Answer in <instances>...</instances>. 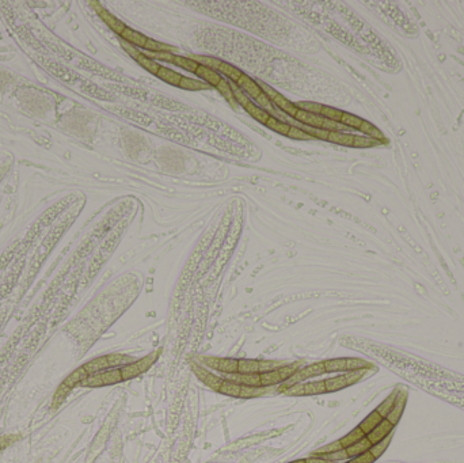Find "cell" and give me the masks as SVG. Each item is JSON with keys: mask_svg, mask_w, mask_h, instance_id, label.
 Here are the masks:
<instances>
[{"mask_svg": "<svg viewBox=\"0 0 464 463\" xmlns=\"http://www.w3.org/2000/svg\"><path fill=\"white\" fill-rule=\"evenodd\" d=\"M122 376L120 368H110L106 371L97 372L88 375L87 378L80 383V386L84 387H104V386H111V384L121 383Z\"/></svg>", "mask_w": 464, "mask_h": 463, "instance_id": "cell-1", "label": "cell"}, {"mask_svg": "<svg viewBox=\"0 0 464 463\" xmlns=\"http://www.w3.org/2000/svg\"><path fill=\"white\" fill-rule=\"evenodd\" d=\"M258 85H259V87H261V90L268 95L269 99H270V101H272V102H273L278 109H281L282 111H285V113L289 114V116L295 117V114H296V113H297V110H299L296 105L292 104V102L284 97L282 94H280V92H277L275 90H273V88H272V87H269L268 85H263V83H261V82H258Z\"/></svg>", "mask_w": 464, "mask_h": 463, "instance_id": "cell-2", "label": "cell"}, {"mask_svg": "<svg viewBox=\"0 0 464 463\" xmlns=\"http://www.w3.org/2000/svg\"><path fill=\"white\" fill-rule=\"evenodd\" d=\"M193 371L195 372V375L198 376V379L201 380L202 383H205L208 387H211L212 390L219 393L220 387H221V384H223V380H224L221 376H217L216 374L209 372L208 370H205L201 364H200V367L194 364V366H193Z\"/></svg>", "mask_w": 464, "mask_h": 463, "instance_id": "cell-3", "label": "cell"}, {"mask_svg": "<svg viewBox=\"0 0 464 463\" xmlns=\"http://www.w3.org/2000/svg\"><path fill=\"white\" fill-rule=\"evenodd\" d=\"M91 4L92 6H95V10H97L98 14H99V17L104 19L105 23L107 24V26H109L110 29L114 31V33H117V34H120V36H121L122 33H124V30L127 29V26L122 23L120 19H117L114 15H111L107 10H105L104 7L99 6V3L92 1Z\"/></svg>", "mask_w": 464, "mask_h": 463, "instance_id": "cell-4", "label": "cell"}, {"mask_svg": "<svg viewBox=\"0 0 464 463\" xmlns=\"http://www.w3.org/2000/svg\"><path fill=\"white\" fill-rule=\"evenodd\" d=\"M394 428H395V425H392L390 421L383 419L381 422H380L378 427L373 429L372 432L366 435V439L369 440L372 444H376V443H379V441H381L383 439H385L387 436H390L391 433H392V431H394Z\"/></svg>", "mask_w": 464, "mask_h": 463, "instance_id": "cell-5", "label": "cell"}, {"mask_svg": "<svg viewBox=\"0 0 464 463\" xmlns=\"http://www.w3.org/2000/svg\"><path fill=\"white\" fill-rule=\"evenodd\" d=\"M236 85L239 86V88H240L242 91L246 92V95H250V97L254 98V99H256V98L262 94V90H261V87L258 85V82L251 79L250 76L246 75V73H243V75L240 76V79L236 82Z\"/></svg>", "mask_w": 464, "mask_h": 463, "instance_id": "cell-6", "label": "cell"}, {"mask_svg": "<svg viewBox=\"0 0 464 463\" xmlns=\"http://www.w3.org/2000/svg\"><path fill=\"white\" fill-rule=\"evenodd\" d=\"M406 399H407V394L406 393H398L397 397V402L394 405V408L391 410L388 416L385 417V420H388L392 424V425H397L398 422L401 421V417L403 415V410H404V406H406Z\"/></svg>", "mask_w": 464, "mask_h": 463, "instance_id": "cell-7", "label": "cell"}, {"mask_svg": "<svg viewBox=\"0 0 464 463\" xmlns=\"http://www.w3.org/2000/svg\"><path fill=\"white\" fill-rule=\"evenodd\" d=\"M295 118L297 121L303 122L307 127H311V128H322L323 127V117L317 116V114H312V113H307L304 110H297V113L295 114Z\"/></svg>", "mask_w": 464, "mask_h": 463, "instance_id": "cell-8", "label": "cell"}, {"mask_svg": "<svg viewBox=\"0 0 464 463\" xmlns=\"http://www.w3.org/2000/svg\"><path fill=\"white\" fill-rule=\"evenodd\" d=\"M82 367L84 368L85 372H87L88 375H92V374H97V372L110 370V363L107 356H101V357H97V359H92L90 360V361H87L84 366Z\"/></svg>", "mask_w": 464, "mask_h": 463, "instance_id": "cell-9", "label": "cell"}, {"mask_svg": "<svg viewBox=\"0 0 464 463\" xmlns=\"http://www.w3.org/2000/svg\"><path fill=\"white\" fill-rule=\"evenodd\" d=\"M195 75L200 76L202 80H205L211 87H212V86H213V87H217V85L221 82V75H220L217 71L204 67V66H198L197 71H195Z\"/></svg>", "mask_w": 464, "mask_h": 463, "instance_id": "cell-10", "label": "cell"}, {"mask_svg": "<svg viewBox=\"0 0 464 463\" xmlns=\"http://www.w3.org/2000/svg\"><path fill=\"white\" fill-rule=\"evenodd\" d=\"M121 37L124 41H127V43L132 44V45H134V46H139V48H143V49H144L147 41H148V37L143 36L141 33L132 30V29H129V27H127V29L124 30Z\"/></svg>", "mask_w": 464, "mask_h": 463, "instance_id": "cell-11", "label": "cell"}, {"mask_svg": "<svg viewBox=\"0 0 464 463\" xmlns=\"http://www.w3.org/2000/svg\"><path fill=\"white\" fill-rule=\"evenodd\" d=\"M381 420H383V417L379 415L376 410H373L372 413H369L364 420L361 421L359 427H360V429L362 431V432L365 433V436H366L368 433H371L375 428L378 427L379 424L381 422Z\"/></svg>", "mask_w": 464, "mask_h": 463, "instance_id": "cell-12", "label": "cell"}, {"mask_svg": "<svg viewBox=\"0 0 464 463\" xmlns=\"http://www.w3.org/2000/svg\"><path fill=\"white\" fill-rule=\"evenodd\" d=\"M244 110L250 114L254 120H256L258 122H261L263 125H266L269 121V118H270V114H269L268 111L262 108H259L258 105H254L253 102H249V104L244 106Z\"/></svg>", "mask_w": 464, "mask_h": 463, "instance_id": "cell-13", "label": "cell"}, {"mask_svg": "<svg viewBox=\"0 0 464 463\" xmlns=\"http://www.w3.org/2000/svg\"><path fill=\"white\" fill-rule=\"evenodd\" d=\"M156 76H158L159 79L166 82V83H169V85L171 86H178V87H179V83H181V79H182V75H181V73L174 72L172 69H169L167 67L159 68Z\"/></svg>", "mask_w": 464, "mask_h": 463, "instance_id": "cell-14", "label": "cell"}, {"mask_svg": "<svg viewBox=\"0 0 464 463\" xmlns=\"http://www.w3.org/2000/svg\"><path fill=\"white\" fill-rule=\"evenodd\" d=\"M299 372L301 374V376L304 378V380L310 378H315V376H319V375H323V374H326L324 363L323 361H319V363H314V364H310V366H305L303 367V368H300Z\"/></svg>", "mask_w": 464, "mask_h": 463, "instance_id": "cell-15", "label": "cell"}, {"mask_svg": "<svg viewBox=\"0 0 464 463\" xmlns=\"http://www.w3.org/2000/svg\"><path fill=\"white\" fill-rule=\"evenodd\" d=\"M324 384H326V390H327V393H336V391L343 390V389L349 387L348 382H346V378H345V375H343V374H342V375L333 376V378L326 379V380H324Z\"/></svg>", "mask_w": 464, "mask_h": 463, "instance_id": "cell-16", "label": "cell"}, {"mask_svg": "<svg viewBox=\"0 0 464 463\" xmlns=\"http://www.w3.org/2000/svg\"><path fill=\"white\" fill-rule=\"evenodd\" d=\"M371 447H372V443L366 439V436H365L364 439H361L360 441H357L356 444L350 445V447L345 448V450H346V452H348L349 459H352V458L359 457V455H361V454L369 451V448H371Z\"/></svg>", "mask_w": 464, "mask_h": 463, "instance_id": "cell-17", "label": "cell"}, {"mask_svg": "<svg viewBox=\"0 0 464 463\" xmlns=\"http://www.w3.org/2000/svg\"><path fill=\"white\" fill-rule=\"evenodd\" d=\"M364 438H365V433L361 431L360 427H356L354 429H352L350 432L346 433L343 438H341L339 441H341L343 448H348V447L356 444L357 441H360V440L364 439Z\"/></svg>", "mask_w": 464, "mask_h": 463, "instance_id": "cell-18", "label": "cell"}, {"mask_svg": "<svg viewBox=\"0 0 464 463\" xmlns=\"http://www.w3.org/2000/svg\"><path fill=\"white\" fill-rule=\"evenodd\" d=\"M259 375H261V386L262 387H273V386H278L282 383V378L278 372V368L274 371L263 372Z\"/></svg>", "mask_w": 464, "mask_h": 463, "instance_id": "cell-19", "label": "cell"}, {"mask_svg": "<svg viewBox=\"0 0 464 463\" xmlns=\"http://www.w3.org/2000/svg\"><path fill=\"white\" fill-rule=\"evenodd\" d=\"M87 376H88V374L85 372V370L83 368V367H80V368H78V370H75V371H73L72 374H71V375H69V376L63 382V383L72 390L75 386H78V384L82 383Z\"/></svg>", "mask_w": 464, "mask_h": 463, "instance_id": "cell-20", "label": "cell"}, {"mask_svg": "<svg viewBox=\"0 0 464 463\" xmlns=\"http://www.w3.org/2000/svg\"><path fill=\"white\" fill-rule=\"evenodd\" d=\"M238 372H240V374H259V360H238Z\"/></svg>", "mask_w": 464, "mask_h": 463, "instance_id": "cell-21", "label": "cell"}, {"mask_svg": "<svg viewBox=\"0 0 464 463\" xmlns=\"http://www.w3.org/2000/svg\"><path fill=\"white\" fill-rule=\"evenodd\" d=\"M179 87L183 88V90H189V91H200V90H208V88H211V86L208 85V83H202V82L190 79V78H186V76H182L181 83H179Z\"/></svg>", "mask_w": 464, "mask_h": 463, "instance_id": "cell-22", "label": "cell"}, {"mask_svg": "<svg viewBox=\"0 0 464 463\" xmlns=\"http://www.w3.org/2000/svg\"><path fill=\"white\" fill-rule=\"evenodd\" d=\"M217 71L221 72V75H224V76H227V78H230V79H231L232 82H235V83H236V82L240 79V76L243 75V72H242L240 69H238L236 67H233V66H231V64H228V63H226V61H221V64H220V67Z\"/></svg>", "mask_w": 464, "mask_h": 463, "instance_id": "cell-23", "label": "cell"}, {"mask_svg": "<svg viewBox=\"0 0 464 463\" xmlns=\"http://www.w3.org/2000/svg\"><path fill=\"white\" fill-rule=\"evenodd\" d=\"M327 140L331 141V143H336V144H339V146L353 147L354 136L353 134L341 133V132H329Z\"/></svg>", "mask_w": 464, "mask_h": 463, "instance_id": "cell-24", "label": "cell"}, {"mask_svg": "<svg viewBox=\"0 0 464 463\" xmlns=\"http://www.w3.org/2000/svg\"><path fill=\"white\" fill-rule=\"evenodd\" d=\"M397 397H398V393H397V391H394V393L387 397L384 401L380 403V405H379L378 408L375 409V410H376V412H378L379 415L381 416L383 419H385V417L388 416V413H390L391 410H392V408H394L395 402H397Z\"/></svg>", "mask_w": 464, "mask_h": 463, "instance_id": "cell-25", "label": "cell"}, {"mask_svg": "<svg viewBox=\"0 0 464 463\" xmlns=\"http://www.w3.org/2000/svg\"><path fill=\"white\" fill-rule=\"evenodd\" d=\"M172 64H175L177 67H181L183 69H186V71H189V72H194L197 71V68H198V63H195L193 59H190V57H183V56H178L174 55L172 57Z\"/></svg>", "mask_w": 464, "mask_h": 463, "instance_id": "cell-26", "label": "cell"}, {"mask_svg": "<svg viewBox=\"0 0 464 463\" xmlns=\"http://www.w3.org/2000/svg\"><path fill=\"white\" fill-rule=\"evenodd\" d=\"M326 372H346V357L330 359L323 361Z\"/></svg>", "mask_w": 464, "mask_h": 463, "instance_id": "cell-27", "label": "cell"}, {"mask_svg": "<svg viewBox=\"0 0 464 463\" xmlns=\"http://www.w3.org/2000/svg\"><path fill=\"white\" fill-rule=\"evenodd\" d=\"M216 371L221 372V374H232V372H238V360L220 357L219 364H217Z\"/></svg>", "mask_w": 464, "mask_h": 463, "instance_id": "cell-28", "label": "cell"}, {"mask_svg": "<svg viewBox=\"0 0 464 463\" xmlns=\"http://www.w3.org/2000/svg\"><path fill=\"white\" fill-rule=\"evenodd\" d=\"M324 393H327L324 380L304 383V396H320V394H324Z\"/></svg>", "mask_w": 464, "mask_h": 463, "instance_id": "cell-29", "label": "cell"}, {"mask_svg": "<svg viewBox=\"0 0 464 463\" xmlns=\"http://www.w3.org/2000/svg\"><path fill=\"white\" fill-rule=\"evenodd\" d=\"M266 127H268L269 129H272V131H274L275 133L284 134V136H288L289 129H291V125H288L287 122H282L280 121V120H277L275 117H270V118H269Z\"/></svg>", "mask_w": 464, "mask_h": 463, "instance_id": "cell-30", "label": "cell"}, {"mask_svg": "<svg viewBox=\"0 0 464 463\" xmlns=\"http://www.w3.org/2000/svg\"><path fill=\"white\" fill-rule=\"evenodd\" d=\"M216 88L221 92V95H223V97L226 98L228 104H231V106H233V108H238V102L235 101V97H233V94H232L231 86H230L228 82H226L224 79H221V82L217 85Z\"/></svg>", "mask_w": 464, "mask_h": 463, "instance_id": "cell-31", "label": "cell"}, {"mask_svg": "<svg viewBox=\"0 0 464 463\" xmlns=\"http://www.w3.org/2000/svg\"><path fill=\"white\" fill-rule=\"evenodd\" d=\"M312 455V454H311ZM312 457H319L324 459V461H330V462H334V463H343V462H348L349 457H348V452L345 448H342L339 451L333 452V454H320V455H312Z\"/></svg>", "mask_w": 464, "mask_h": 463, "instance_id": "cell-32", "label": "cell"}, {"mask_svg": "<svg viewBox=\"0 0 464 463\" xmlns=\"http://www.w3.org/2000/svg\"><path fill=\"white\" fill-rule=\"evenodd\" d=\"M136 61H137V63L140 64L141 67L146 68L148 72L153 73V75H156V73H158V71H159V68L162 67V66L159 64L158 61H155V60H152V59H149V57H147V56H144L143 53H141V55L139 56L137 59H136Z\"/></svg>", "mask_w": 464, "mask_h": 463, "instance_id": "cell-33", "label": "cell"}, {"mask_svg": "<svg viewBox=\"0 0 464 463\" xmlns=\"http://www.w3.org/2000/svg\"><path fill=\"white\" fill-rule=\"evenodd\" d=\"M144 49H146V50H149V52H169V53L177 50V48H174V46H170V45L163 43H158V41L151 40V38H148Z\"/></svg>", "mask_w": 464, "mask_h": 463, "instance_id": "cell-34", "label": "cell"}, {"mask_svg": "<svg viewBox=\"0 0 464 463\" xmlns=\"http://www.w3.org/2000/svg\"><path fill=\"white\" fill-rule=\"evenodd\" d=\"M190 59H193L195 63H198V66H204V67L211 68V69H214V71H217L220 64H221V61L217 60V59H213V57H209V56H193Z\"/></svg>", "mask_w": 464, "mask_h": 463, "instance_id": "cell-35", "label": "cell"}, {"mask_svg": "<svg viewBox=\"0 0 464 463\" xmlns=\"http://www.w3.org/2000/svg\"><path fill=\"white\" fill-rule=\"evenodd\" d=\"M391 438H392V433H391L390 436H387L385 439L381 440V441H379L376 444H372V447L369 448V452H371L376 459H379V458L387 451V448H388V445H390L391 443Z\"/></svg>", "mask_w": 464, "mask_h": 463, "instance_id": "cell-36", "label": "cell"}, {"mask_svg": "<svg viewBox=\"0 0 464 463\" xmlns=\"http://www.w3.org/2000/svg\"><path fill=\"white\" fill-rule=\"evenodd\" d=\"M120 371H121V376H122V382H127V380H130V379L136 378V376H139L141 372L139 370V367L136 364V361L132 363V364H128V366H124L120 368Z\"/></svg>", "mask_w": 464, "mask_h": 463, "instance_id": "cell-37", "label": "cell"}, {"mask_svg": "<svg viewBox=\"0 0 464 463\" xmlns=\"http://www.w3.org/2000/svg\"><path fill=\"white\" fill-rule=\"evenodd\" d=\"M158 356H159V351H155V352H152L151 354H148V356H146V357H143V359L136 360V364H137V367H139V370H140L141 374H143V372H147L149 368H151V367L153 366V363L156 361Z\"/></svg>", "mask_w": 464, "mask_h": 463, "instance_id": "cell-38", "label": "cell"}, {"mask_svg": "<svg viewBox=\"0 0 464 463\" xmlns=\"http://www.w3.org/2000/svg\"><path fill=\"white\" fill-rule=\"evenodd\" d=\"M219 393L220 394H224V396L239 397V394H240V384L232 383L230 380H226V379H224L221 387H220Z\"/></svg>", "mask_w": 464, "mask_h": 463, "instance_id": "cell-39", "label": "cell"}, {"mask_svg": "<svg viewBox=\"0 0 464 463\" xmlns=\"http://www.w3.org/2000/svg\"><path fill=\"white\" fill-rule=\"evenodd\" d=\"M268 390V387H253V386H240V394L239 397L242 398H254V397L265 394Z\"/></svg>", "mask_w": 464, "mask_h": 463, "instance_id": "cell-40", "label": "cell"}, {"mask_svg": "<svg viewBox=\"0 0 464 463\" xmlns=\"http://www.w3.org/2000/svg\"><path fill=\"white\" fill-rule=\"evenodd\" d=\"M342 114H343V111L339 109H336V108H331V106H323V109H322V113H320V116L324 117V118H329L331 121H336V122H341Z\"/></svg>", "mask_w": 464, "mask_h": 463, "instance_id": "cell-41", "label": "cell"}, {"mask_svg": "<svg viewBox=\"0 0 464 463\" xmlns=\"http://www.w3.org/2000/svg\"><path fill=\"white\" fill-rule=\"evenodd\" d=\"M341 122L343 124V125H346V127H350V128L360 129L361 124H362V118L354 116V114H350V113H346V111H343Z\"/></svg>", "mask_w": 464, "mask_h": 463, "instance_id": "cell-42", "label": "cell"}, {"mask_svg": "<svg viewBox=\"0 0 464 463\" xmlns=\"http://www.w3.org/2000/svg\"><path fill=\"white\" fill-rule=\"evenodd\" d=\"M69 393H71V389L67 387L64 383H61L60 387H59L57 391H56L55 397H53V402H52L53 403V408H59L61 403L65 401V398H67V396L69 394Z\"/></svg>", "mask_w": 464, "mask_h": 463, "instance_id": "cell-43", "label": "cell"}, {"mask_svg": "<svg viewBox=\"0 0 464 463\" xmlns=\"http://www.w3.org/2000/svg\"><path fill=\"white\" fill-rule=\"evenodd\" d=\"M369 367V363L362 359L356 357H346V372L356 371V370H366Z\"/></svg>", "mask_w": 464, "mask_h": 463, "instance_id": "cell-44", "label": "cell"}, {"mask_svg": "<svg viewBox=\"0 0 464 463\" xmlns=\"http://www.w3.org/2000/svg\"><path fill=\"white\" fill-rule=\"evenodd\" d=\"M296 106H297V109L304 110L307 113H312V114H317V116H320L322 109H323V105L315 104V102H299Z\"/></svg>", "mask_w": 464, "mask_h": 463, "instance_id": "cell-45", "label": "cell"}, {"mask_svg": "<svg viewBox=\"0 0 464 463\" xmlns=\"http://www.w3.org/2000/svg\"><path fill=\"white\" fill-rule=\"evenodd\" d=\"M343 447H342L341 441L339 440H337V441H333V443H330V444H326L323 447H320V448H317L316 451L312 452V455H320V454H333V452H337L342 450Z\"/></svg>", "mask_w": 464, "mask_h": 463, "instance_id": "cell-46", "label": "cell"}, {"mask_svg": "<svg viewBox=\"0 0 464 463\" xmlns=\"http://www.w3.org/2000/svg\"><path fill=\"white\" fill-rule=\"evenodd\" d=\"M230 86H231L232 94H233V97H235V101L238 102V105H242V106L244 108L246 105L250 102L249 97H247V95H246V94L239 88V86L236 85V83H230Z\"/></svg>", "mask_w": 464, "mask_h": 463, "instance_id": "cell-47", "label": "cell"}, {"mask_svg": "<svg viewBox=\"0 0 464 463\" xmlns=\"http://www.w3.org/2000/svg\"><path fill=\"white\" fill-rule=\"evenodd\" d=\"M379 141L372 139V137H360V136H354L353 147L356 148H369V147L378 146Z\"/></svg>", "mask_w": 464, "mask_h": 463, "instance_id": "cell-48", "label": "cell"}, {"mask_svg": "<svg viewBox=\"0 0 464 463\" xmlns=\"http://www.w3.org/2000/svg\"><path fill=\"white\" fill-rule=\"evenodd\" d=\"M143 55L149 57V59L152 57V60L155 61L163 60L169 61V63H172V57H174V55H172V53H169V52H149V50H146Z\"/></svg>", "mask_w": 464, "mask_h": 463, "instance_id": "cell-49", "label": "cell"}, {"mask_svg": "<svg viewBox=\"0 0 464 463\" xmlns=\"http://www.w3.org/2000/svg\"><path fill=\"white\" fill-rule=\"evenodd\" d=\"M303 131L307 132L311 137H317V139H322V140H327L329 137V131H326L323 128H311V127H303Z\"/></svg>", "mask_w": 464, "mask_h": 463, "instance_id": "cell-50", "label": "cell"}, {"mask_svg": "<svg viewBox=\"0 0 464 463\" xmlns=\"http://www.w3.org/2000/svg\"><path fill=\"white\" fill-rule=\"evenodd\" d=\"M288 137L289 139H293V140H308V139H312L310 134L304 132L303 129L296 128V127H291L289 129V133H288Z\"/></svg>", "mask_w": 464, "mask_h": 463, "instance_id": "cell-51", "label": "cell"}, {"mask_svg": "<svg viewBox=\"0 0 464 463\" xmlns=\"http://www.w3.org/2000/svg\"><path fill=\"white\" fill-rule=\"evenodd\" d=\"M366 370H356V371H348L345 372L343 375H345V378H346V382H348L349 386H352V384L357 383V382H360L362 376H364V372Z\"/></svg>", "mask_w": 464, "mask_h": 463, "instance_id": "cell-52", "label": "cell"}, {"mask_svg": "<svg viewBox=\"0 0 464 463\" xmlns=\"http://www.w3.org/2000/svg\"><path fill=\"white\" fill-rule=\"evenodd\" d=\"M285 366V364H282L280 361H272V360H268V361H259V374H263V372H270V371H274L277 368H280V367Z\"/></svg>", "mask_w": 464, "mask_h": 463, "instance_id": "cell-53", "label": "cell"}, {"mask_svg": "<svg viewBox=\"0 0 464 463\" xmlns=\"http://www.w3.org/2000/svg\"><path fill=\"white\" fill-rule=\"evenodd\" d=\"M282 394L285 396H304V382L303 383L292 384L291 387H288L287 390H284Z\"/></svg>", "mask_w": 464, "mask_h": 463, "instance_id": "cell-54", "label": "cell"}, {"mask_svg": "<svg viewBox=\"0 0 464 463\" xmlns=\"http://www.w3.org/2000/svg\"><path fill=\"white\" fill-rule=\"evenodd\" d=\"M375 461H376V458L373 457L369 451H366L364 452V454L359 455V457L349 459L348 463H373Z\"/></svg>", "mask_w": 464, "mask_h": 463, "instance_id": "cell-55", "label": "cell"}, {"mask_svg": "<svg viewBox=\"0 0 464 463\" xmlns=\"http://www.w3.org/2000/svg\"><path fill=\"white\" fill-rule=\"evenodd\" d=\"M19 439V436L17 435H7V436H1L0 438V452L4 451L7 447H10L11 444H14L17 440Z\"/></svg>", "mask_w": 464, "mask_h": 463, "instance_id": "cell-56", "label": "cell"}, {"mask_svg": "<svg viewBox=\"0 0 464 463\" xmlns=\"http://www.w3.org/2000/svg\"><path fill=\"white\" fill-rule=\"evenodd\" d=\"M323 118H324V117H323ZM322 128L326 129V131H329V132H338V129L345 128V127H341V125L338 124V122L331 121V120H329V118H324V120H323V127H322Z\"/></svg>", "mask_w": 464, "mask_h": 463, "instance_id": "cell-57", "label": "cell"}, {"mask_svg": "<svg viewBox=\"0 0 464 463\" xmlns=\"http://www.w3.org/2000/svg\"><path fill=\"white\" fill-rule=\"evenodd\" d=\"M255 101H256V104L261 105V106H262V108H265V109H270V108H272L270 99H269L268 95H266V94H265L263 91H262V94L259 95V97L256 98Z\"/></svg>", "mask_w": 464, "mask_h": 463, "instance_id": "cell-58", "label": "cell"}, {"mask_svg": "<svg viewBox=\"0 0 464 463\" xmlns=\"http://www.w3.org/2000/svg\"><path fill=\"white\" fill-rule=\"evenodd\" d=\"M375 128H376V127H375L373 124L365 121V120H362V124H361L360 131L362 132V133H365V134H368V136H369V134L372 133L373 129H375Z\"/></svg>", "mask_w": 464, "mask_h": 463, "instance_id": "cell-59", "label": "cell"}, {"mask_svg": "<svg viewBox=\"0 0 464 463\" xmlns=\"http://www.w3.org/2000/svg\"><path fill=\"white\" fill-rule=\"evenodd\" d=\"M122 46L125 48V50L128 52L129 55H130V56H132V57H133L134 60H136V59H137V57H139V56L141 55V52H139L137 49H134L133 46H130V45H127V44L124 43V41H122Z\"/></svg>", "mask_w": 464, "mask_h": 463, "instance_id": "cell-60", "label": "cell"}, {"mask_svg": "<svg viewBox=\"0 0 464 463\" xmlns=\"http://www.w3.org/2000/svg\"><path fill=\"white\" fill-rule=\"evenodd\" d=\"M305 463H334V462H330V461H324L322 458L319 457H310L305 459Z\"/></svg>", "mask_w": 464, "mask_h": 463, "instance_id": "cell-61", "label": "cell"}, {"mask_svg": "<svg viewBox=\"0 0 464 463\" xmlns=\"http://www.w3.org/2000/svg\"><path fill=\"white\" fill-rule=\"evenodd\" d=\"M289 463H305V459H297V461H293V462Z\"/></svg>", "mask_w": 464, "mask_h": 463, "instance_id": "cell-62", "label": "cell"}, {"mask_svg": "<svg viewBox=\"0 0 464 463\" xmlns=\"http://www.w3.org/2000/svg\"><path fill=\"white\" fill-rule=\"evenodd\" d=\"M343 463H348V462H343Z\"/></svg>", "mask_w": 464, "mask_h": 463, "instance_id": "cell-63", "label": "cell"}]
</instances>
